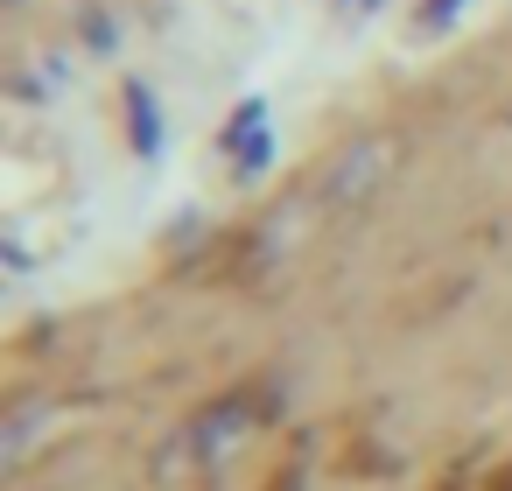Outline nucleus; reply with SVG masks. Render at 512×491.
Returning a JSON list of instances; mask_svg holds the SVG:
<instances>
[{"instance_id": "7ed1b4c3", "label": "nucleus", "mask_w": 512, "mask_h": 491, "mask_svg": "<svg viewBox=\"0 0 512 491\" xmlns=\"http://www.w3.org/2000/svg\"><path fill=\"white\" fill-rule=\"evenodd\" d=\"M246 421H253L246 393H232V407L218 400V407H211L204 421H190V428H183V435H190V456H197V463H211L218 449H232V442H239V428H246Z\"/></svg>"}, {"instance_id": "20e7f679", "label": "nucleus", "mask_w": 512, "mask_h": 491, "mask_svg": "<svg viewBox=\"0 0 512 491\" xmlns=\"http://www.w3.org/2000/svg\"><path fill=\"white\" fill-rule=\"evenodd\" d=\"M85 50H99V57L120 50V22H113L106 8H85Z\"/></svg>"}, {"instance_id": "f257e3e1", "label": "nucleus", "mask_w": 512, "mask_h": 491, "mask_svg": "<svg viewBox=\"0 0 512 491\" xmlns=\"http://www.w3.org/2000/svg\"><path fill=\"white\" fill-rule=\"evenodd\" d=\"M218 148L239 155V176H260V169L274 162V127H267V99H260V92L239 99V113L218 127Z\"/></svg>"}, {"instance_id": "423d86ee", "label": "nucleus", "mask_w": 512, "mask_h": 491, "mask_svg": "<svg viewBox=\"0 0 512 491\" xmlns=\"http://www.w3.org/2000/svg\"><path fill=\"white\" fill-rule=\"evenodd\" d=\"M358 8H365V15H372V8H386V0H358Z\"/></svg>"}, {"instance_id": "f03ea898", "label": "nucleus", "mask_w": 512, "mask_h": 491, "mask_svg": "<svg viewBox=\"0 0 512 491\" xmlns=\"http://www.w3.org/2000/svg\"><path fill=\"white\" fill-rule=\"evenodd\" d=\"M120 120H127V148H134L141 162H155V155H162V141H169V127H162V99H155V85H148V78H134V85H127Z\"/></svg>"}, {"instance_id": "39448f33", "label": "nucleus", "mask_w": 512, "mask_h": 491, "mask_svg": "<svg viewBox=\"0 0 512 491\" xmlns=\"http://www.w3.org/2000/svg\"><path fill=\"white\" fill-rule=\"evenodd\" d=\"M463 8H470V0H421V15H414V29H421V36H435V29H442V22H456Z\"/></svg>"}]
</instances>
